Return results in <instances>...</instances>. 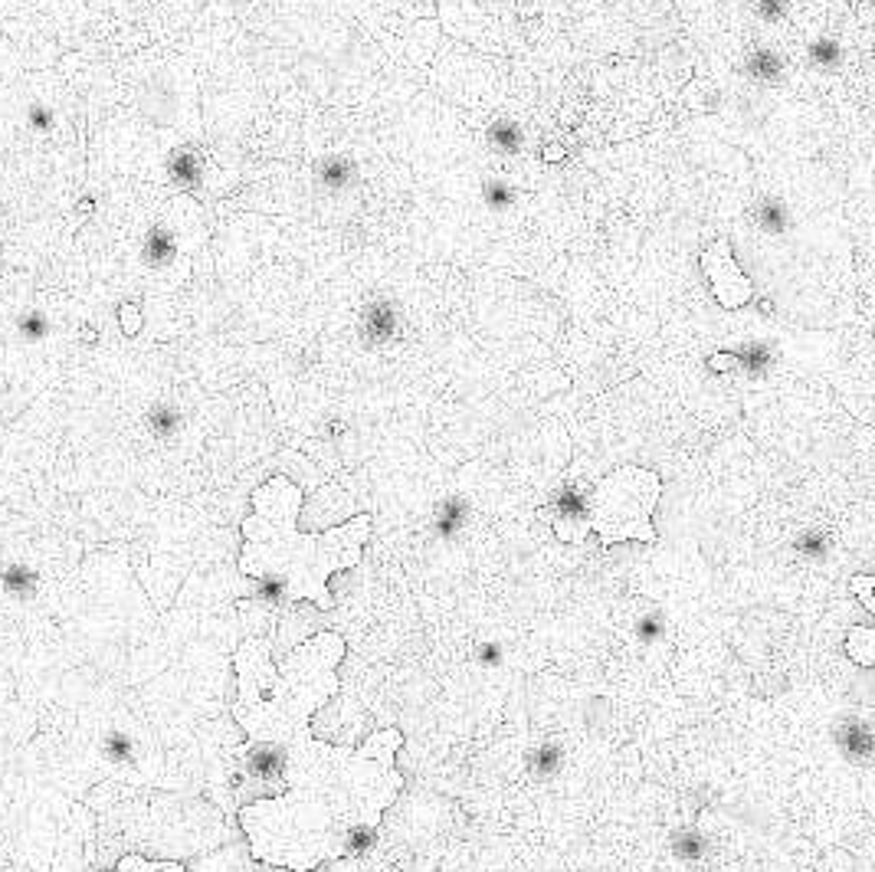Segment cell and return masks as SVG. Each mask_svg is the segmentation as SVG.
<instances>
[{"label":"cell","mask_w":875,"mask_h":872,"mask_svg":"<svg viewBox=\"0 0 875 872\" xmlns=\"http://www.w3.org/2000/svg\"><path fill=\"white\" fill-rule=\"evenodd\" d=\"M253 512L243 518L240 571L269 584L286 604L312 600L318 610L335 607L328 577L361 561L374 518L354 515L325 532H302L299 515L305 496L286 476L266 479L250 496Z\"/></svg>","instance_id":"obj_2"},{"label":"cell","mask_w":875,"mask_h":872,"mask_svg":"<svg viewBox=\"0 0 875 872\" xmlns=\"http://www.w3.org/2000/svg\"><path fill=\"white\" fill-rule=\"evenodd\" d=\"M712 371H735L738 368V358L735 355H712Z\"/></svg>","instance_id":"obj_10"},{"label":"cell","mask_w":875,"mask_h":872,"mask_svg":"<svg viewBox=\"0 0 875 872\" xmlns=\"http://www.w3.org/2000/svg\"><path fill=\"white\" fill-rule=\"evenodd\" d=\"M849 591H853L859 600H862V607H866V614H875V577L872 574H856L853 581H849Z\"/></svg>","instance_id":"obj_8"},{"label":"cell","mask_w":875,"mask_h":872,"mask_svg":"<svg viewBox=\"0 0 875 872\" xmlns=\"http://www.w3.org/2000/svg\"><path fill=\"white\" fill-rule=\"evenodd\" d=\"M400 745V728H381L361 748L312 738L286 751L282 791L240 810L250 856L289 872H315L348 856L404 791V774L394 768Z\"/></svg>","instance_id":"obj_1"},{"label":"cell","mask_w":875,"mask_h":872,"mask_svg":"<svg viewBox=\"0 0 875 872\" xmlns=\"http://www.w3.org/2000/svg\"><path fill=\"white\" fill-rule=\"evenodd\" d=\"M702 269L708 282H712L715 299L725 305V309H741V305L751 302V279L738 269V259L731 253V243L725 237L715 240L702 253Z\"/></svg>","instance_id":"obj_5"},{"label":"cell","mask_w":875,"mask_h":872,"mask_svg":"<svg viewBox=\"0 0 875 872\" xmlns=\"http://www.w3.org/2000/svg\"><path fill=\"white\" fill-rule=\"evenodd\" d=\"M345 656L348 640L331 630L295 646L282 663H273V643L266 636L246 640L233 656V718L250 745L286 754L312 741V715L338 692V666Z\"/></svg>","instance_id":"obj_3"},{"label":"cell","mask_w":875,"mask_h":872,"mask_svg":"<svg viewBox=\"0 0 875 872\" xmlns=\"http://www.w3.org/2000/svg\"><path fill=\"white\" fill-rule=\"evenodd\" d=\"M545 158H548V161H561V158H564V148H548V151H545Z\"/></svg>","instance_id":"obj_11"},{"label":"cell","mask_w":875,"mask_h":872,"mask_svg":"<svg viewBox=\"0 0 875 872\" xmlns=\"http://www.w3.org/2000/svg\"><path fill=\"white\" fill-rule=\"evenodd\" d=\"M846 653L856 666L869 669L875 666V630L872 627H849L846 636Z\"/></svg>","instance_id":"obj_6"},{"label":"cell","mask_w":875,"mask_h":872,"mask_svg":"<svg viewBox=\"0 0 875 872\" xmlns=\"http://www.w3.org/2000/svg\"><path fill=\"white\" fill-rule=\"evenodd\" d=\"M0 581H4V591H10L14 597H33L37 594V574H33L27 564H7L4 574H0Z\"/></svg>","instance_id":"obj_7"},{"label":"cell","mask_w":875,"mask_h":872,"mask_svg":"<svg viewBox=\"0 0 875 872\" xmlns=\"http://www.w3.org/2000/svg\"><path fill=\"white\" fill-rule=\"evenodd\" d=\"M662 499V479L653 469L620 466L603 476L587 502V532H597L600 545H623V541H656L653 512Z\"/></svg>","instance_id":"obj_4"},{"label":"cell","mask_w":875,"mask_h":872,"mask_svg":"<svg viewBox=\"0 0 875 872\" xmlns=\"http://www.w3.org/2000/svg\"><path fill=\"white\" fill-rule=\"evenodd\" d=\"M122 328H125V335H138L141 312L135 309V305H122Z\"/></svg>","instance_id":"obj_9"}]
</instances>
